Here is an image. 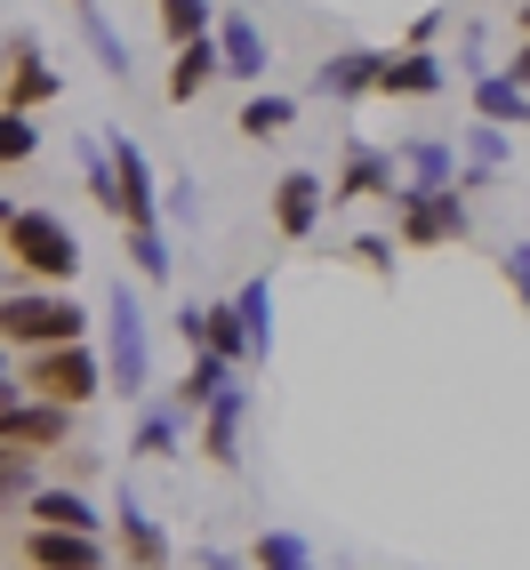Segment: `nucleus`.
<instances>
[{"label": "nucleus", "instance_id": "nucleus-22", "mask_svg": "<svg viewBox=\"0 0 530 570\" xmlns=\"http://www.w3.org/2000/svg\"><path fill=\"white\" fill-rule=\"evenodd\" d=\"M394 177L402 185H459V137H402Z\"/></svg>", "mask_w": 530, "mask_h": 570}, {"label": "nucleus", "instance_id": "nucleus-38", "mask_svg": "<svg viewBox=\"0 0 530 570\" xmlns=\"http://www.w3.org/2000/svg\"><path fill=\"white\" fill-rule=\"evenodd\" d=\"M514 32H530V0H514Z\"/></svg>", "mask_w": 530, "mask_h": 570}, {"label": "nucleus", "instance_id": "nucleus-34", "mask_svg": "<svg viewBox=\"0 0 530 570\" xmlns=\"http://www.w3.org/2000/svg\"><path fill=\"white\" fill-rule=\"evenodd\" d=\"M161 217H177V225H202V185H194V177L161 185Z\"/></svg>", "mask_w": 530, "mask_h": 570}, {"label": "nucleus", "instance_id": "nucleus-37", "mask_svg": "<svg viewBox=\"0 0 530 570\" xmlns=\"http://www.w3.org/2000/svg\"><path fill=\"white\" fill-rule=\"evenodd\" d=\"M499 72H507V81H522V89H530V32H514V49H507V65H499Z\"/></svg>", "mask_w": 530, "mask_h": 570}, {"label": "nucleus", "instance_id": "nucleus-20", "mask_svg": "<svg viewBox=\"0 0 530 570\" xmlns=\"http://www.w3.org/2000/svg\"><path fill=\"white\" fill-rule=\"evenodd\" d=\"M177 450H185V410L145 394V402H137V426H129V459L154 466V459H177Z\"/></svg>", "mask_w": 530, "mask_h": 570}, {"label": "nucleus", "instance_id": "nucleus-6", "mask_svg": "<svg viewBox=\"0 0 530 570\" xmlns=\"http://www.w3.org/2000/svg\"><path fill=\"white\" fill-rule=\"evenodd\" d=\"M322 217H330V177L322 169H282L265 185V225H274V242L306 249L322 234Z\"/></svg>", "mask_w": 530, "mask_h": 570}, {"label": "nucleus", "instance_id": "nucleus-39", "mask_svg": "<svg viewBox=\"0 0 530 570\" xmlns=\"http://www.w3.org/2000/svg\"><path fill=\"white\" fill-rule=\"evenodd\" d=\"M9 217H17V202H9V194H0V234H9Z\"/></svg>", "mask_w": 530, "mask_h": 570}, {"label": "nucleus", "instance_id": "nucleus-28", "mask_svg": "<svg viewBox=\"0 0 530 570\" xmlns=\"http://www.w3.org/2000/svg\"><path fill=\"white\" fill-rule=\"evenodd\" d=\"M154 24H161L169 49H185V41H202L217 24V0H154Z\"/></svg>", "mask_w": 530, "mask_h": 570}, {"label": "nucleus", "instance_id": "nucleus-12", "mask_svg": "<svg viewBox=\"0 0 530 570\" xmlns=\"http://www.w3.org/2000/svg\"><path fill=\"white\" fill-rule=\"evenodd\" d=\"M394 154H377L370 137H346V154H337V177H330V209H354V202H386L394 194Z\"/></svg>", "mask_w": 530, "mask_h": 570}, {"label": "nucleus", "instance_id": "nucleus-4", "mask_svg": "<svg viewBox=\"0 0 530 570\" xmlns=\"http://www.w3.org/2000/svg\"><path fill=\"white\" fill-rule=\"evenodd\" d=\"M386 202H394V242H402L410 257L459 249V242L474 234V209H467L459 185H394Z\"/></svg>", "mask_w": 530, "mask_h": 570}, {"label": "nucleus", "instance_id": "nucleus-7", "mask_svg": "<svg viewBox=\"0 0 530 570\" xmlns=\"http://www.w3.org/2000/svg\"><path fill=\"white\" fill-rule=\"evenodd\" d=\"M81 442V410L65 402H41V394H17L0 410V450H32V459H49V450H72Z\"/></svg>", "mask_w": 530, "mask_h": 570}, {"label": "nucleus", "instance_id": "nucleus-36", "mask_svg": "<svg viewBox=\"0 0 530 570\" xmlns=\"http://www.w3.org/2000/svg\"><path fill=\"white\" fill-rule=\"evenodd\" d=\"M450 17H459V9H450V0H442V9H426V17H410V32H402V49H434L442 32H450Z\"/></svg>", "mask_w": 530, "mask_h": 570}, {"label": "nucleus", "instance_id": "nucleus-30", "mask_svg": "<svg viewBox=\"0 0 530 570\" xmlns=\"http://www.w3.org/2000/svg\"><path fill=\"white\" fill-rule=\"evenodd\" d=\"M72 17H81V32H89V49H97V65L112 72V81H129V49H121V32L105 24V9H97V0H81V9H72Z\"/></svg>", "mask_w": 530, "mask_h": 570}, {"label": "nucleus", "instance_id": "nucleus-13", "mask_svg": "<svg viewBox=\"0 0 530 570\" xmlns=\"http://www.w3.org/2000/svg\"><path fill=\"white\" fill-rule=\"evenodd\" d=\"M217 65H225V81H242V89H265V72H274V41L257 32V17L242 9H217Z\"/></svg>", "mask_w": 530, "mask_h": 570}, {"label": "nucleus", "instance_id": "nucleus-5", "mask_svg": "<svg viewBox=\"0 0 530 570\" xmlns=\"http://www.w3.org/2000/svg\"><path fill=\"white\" fill-rule=\"evenodd\" d=\"M17 386L41 394V402H65V410H89L105 394V354L89 337H72V346H41V354H17Z\"/></svg>", "mask_w": 530, "mask_h": 570}, {"label": "nucleus", "instance_id": "nucleus-32", "mask_svg": "<svg viewBox=\"0 0 530 570\" xmlns=\"http://www.w3.org/2000/svg\"><path fill=\"white\" fill-rule=\"evenodd\" d=\"M81 185H89V202L97 209H121V185H112V154H105V137L81 145Z\"/></svg>", "mask_w": 530, "mask_h": 570}, {"label": "nucleus", "instance_id": "nucleus-24", "mask_svg": "<svg viewBox=\"0 0 530 570\" xmlns=\"http://www.w3.org/2000/svg\"><path fill=\"white\" fill-rule=\"evenodd\" d=\"M234 314H242V337H249V362H265V354H274V282L249 274L234 289Z\"/></svg>", "mask_w": 530, "mask_h": 570}, {"label": "nucleus", "instance_id": "nucleus-16", "mask_svg": "<svg viewBox=\"0 0 530 570\" xmlns=\"http://www.w3.org/2000/svg\"><path fill=\"white\" fill-rule=\"evenodd\" d=\"M450 89V57L442 49H386V72H377V97H402V105H426Z\"/></svg>", "mask_w": 530, "mask_h": 570}, {"label": "nucleus", "instance_id": "nucleus-3", "mask_svg": "<svg viewBox=\"0 0 530 570\" xmlns=\"http://www.w3.org/2000/svg\"><path fill=\"white\" fill-rule=\"evenodd\" d=\"M89 337V306L72 289H0V346L9 354H41Z\"/></svg>", "mask_w": 530, "mask_h": 570}, {"label": "nucleus", "instance_id": "nucleus-26", "mask_svg": "<svg viewBox=\"0 0 530 570\" xmlns=\"http://www.w3.org/2000/svg\"><path fill=\"white\" fill-rule=\"evenodd\" d=\"M121 242H129V265H137V282H145V289H169L177 257H169V234H161V225H121Z\"/></svg>", "mask_w": 530, "mask_h": 570}, {"label": "nucleus", "instance_id": "nucleus-10", "mask_svg": "<svg viewBox=\"0 0 530 570\" xmlns=\"http://www.w3.org/2000/svg\"><path fill=\"white\" fill-rule=\"evenodd\" d=\"M169 330L185 337L194 354H217V362H249V337H242V314H234V297H185V306L169 314Z\"/></svg>", "mask_w": 530, "mask_h": 570}, {"label": "nucleus", "instance_id": "nucleus-2", "mask_svg": "<svg viewBox=\"0 0 530 570\" xmlns=\"http://www.w3.org/2000/svg\"><path fill=\"white\" fill-rule=\"evenodd\" d=\"M105 394H121L129 410L154 394V330H145V306H137V282H112L105 289Z\"/></svg>", "mask_w": 530, "mask_h": 570}, {"label": "nucleus", "instance_id": "nucleus-25", "mask_svg": "<svg viewBox=\"0 0 530 570\" xmlns=\"http://www.w3.org/2000/svg\"><path fill=\"white\" fill-rule=\"evenodd\" d=\"M234 377H242L234 362H217V354H194V362H185V377H177V394H169V402H177L185 417H202V410H209V402H217L225 386H234Z\"/></svg>", "mask_w": 530, "mask_h": 570}, {"label": "nucleus", "instance_id": "nucleus-1", "mask_svg": "<svg viewBox=\"0 0 530 570\" xmlns=\"http://www.w3.org/2000/svg\"><path fill=\"white\" fill-rule=\"evenodd\" d=\"M0 265H9V289H72L81 282V234L57 209H24L0 234Z\"/></svg>", "mask_w": 530, "mask_h": 570}, {"label": "nucleus", "instance_id": "nucleus-11", "mask_svg": "<svg viewBox=\"0 0 530 570\" xmlns=\"http://www.w3.org/2000/svg\"><path fill=\"white\" fill-rule=\"evenodd\" d=\"M17 514H24V530H81V539H105L112 530V514H97V499L81 482H41Z\"/></svg>", "mask_w": 530, "mask_h": 570}, {"label": "nucleus", "instance_id": "nucleus-23", "mask_svg": "<svg viewBox=\"0 0 530 570\" xmlns=\"http://www.w3.org/2000/svg\"><path fill=\"white\" fill-rule=\"evenodd\" d=\"M297 112H306V97H289V89H249L242 112H234V129H242L249 145H274V137L297 129Z\"/></svg>", "mask_w": 530, "mask_h": 570}, {"label": "nucleus", "instance_id": "nucleus-40", "mask_svg": "<svg viewBox=\"0 0 530 570\" xmlns=\"http://www.w3.org/2000/svg\"><path fill=\"white\" fill-rule=\"evenodd\" d=\"M72 9H81V0H72Z\"/></svg>", "mask_w": 530, "mask_h": 570}, {"label": "nucleus", "instance_id": "nucleus-35", "mask_svg": "<svg viewBox=\"0 0 530 570\" xmlns=\"http://www.w3.org/2000/svg\"><path fill=\"white\" fill-rule=\"evenodd\" d=\"M499 274H507V289L522 297V314H530V242H507L499 249Z\"/></svg>", "mask_w": 530, "mask_h": 570}, {"label": "nucleus", "instance_id": "nucleus-9", "mask_svg": "<svg viewBox=\"0 0 530 570\" xmlns=\"http://www.w3.org/2000/svg\"><path fill=\"white\" fill-rule=\"evenodd\" d=\"M112 562H121V570H169V562H177L169 530H161L154 514H145L137 482H121V490H112Z\"/></svg>", "mask_w": 530, "mask_h": 570}, {"label": "nucleus", "instance_id": "nucleus-27", "mask_svg": "<svg viewBox=\"0 0 530 570\" xmlns=\"http://www.w3.org/2000/svg\"><path fill=\"white\" fill-rule=\"evenodd\" d=\"M249 570H322V554H314V539H297V530H257Z\"/></svg>", "mask_w": 530, "mask_h": 570}, {"label": "nucleus", "instance_id": "nucleus-17", "mask_svg": "<svg viewBox=\"0 0 530 570\" xmlns=\"http://www.w3.org/2000/svg\"><path fill=\"white\" fill-rule=\"evenodd\" d=\"M17 554H24V570H112V547L81 539V530H24Z\"/></svg>", "mask_w": 530, "mask_h": 570}, {"label": "nucleus", "instance_id": "nucleus-21", "mask_svg": "<svg viewBox=\"0 0 530 570\" xmlns=\"http://www.w3.org/2000/svg\"><path fill=\"white\" fill-rule=\"evenodd\" d=\"M467 97H474V121H490V129H530V89L522 81H507V72L499 65H490V72H474V81H467Z\"/></svg>", "mask_w": 530, "mask_h": 570}, {"label": "nucleus", "instance_id": "nucleus-29", "mask_svg": "<svg viewBox=\"0 0 530 570\" xmlns=\"http://www.w3.org/2000/svg\"><path fill=\"white\" fill-rule=\"evenodd\" d=\"M32 154H41V112L0 105V169H24Z\"/></svg>", "mask_w": 530, "mask_h": 570}, {"label": "nucleus", "instance_id": "nucleus-18", "mask_svg": "<svg viewBox=\"0 0 530 570\" xmlns=\"http://www.w3.org/2000/svg\"><path fill=\"white\" fill-rule=\"evenodd\" d=\"M209 81H225V65H217V32H202V41L169 49V72H161V97H169V105L209 97Z\"/></svg>", "mask_w": 530, "mask_h": 570}, {"label": "nucleus", "instance_id": "nucleus-14", "mask_svg": "<svg viewBox=\"0 0 530 570\" xmlns=\"http://www.w3.org/2000/svg\"><path fill=\"white\" fill-rule=\"evenodd\" d=\"M377 72H386V49H330V57L314 65L306 97H322V105H362V97H377Z\"/></svg>", "mask_w": 530, "mask_h": 570}, {"label": "nucleus", "instance_id": "nucleus-8", "mask_svg": "<svg viewBox=\"0 0 530 570\" xmlns=\"http://www.w3.org/2000/svg\"><path fill=\"white\" fill-rule=\"evenodd\" d=\"M65 97V72L49 65V49L32 41V32H9V49H0V105L17 112H41Z\"/></svg>", "mask_w": 530, "mask_h": 570}, {"label": "nucleus", "instance_id": "nucleus-33", "mask_svg": "<svg viewBox=\"0 0 530 570\" xmlns=\"http://www.w3.org/2000/svg\"><path fill=\"white\" fill-rule=\"evenodd\" d=\"M346 257L362 265L370 282H394V265H402V242H394V234H354V242H346Z\"/></svg>", "mask_w": 530, "mask_h": 570}, {"label": "nucleus", "instance_id": "nucleus-15", "mask_svg": "<svg viewBox=\"0 0 530 570\" xmlns=\"http://www.w3.org/2000/svg\"><path fill=\"white\" fill-rule=\"evenodd\" d=\"M242 426H249V386L234 377V386L202 410V459H209L217 474H242Z\"/></svg>", "mask_w": 530, "mask_h": 570}, {"label": "nucleus", "instance_id": "nucleus-19", "mask_svg": "<svg viewBox=\"0 0 530 570\" xmlns=\"http://www.w3.org/2000/svg\"><path fill=\"white\" fill-rule=\"evenodd\" d=\"M499 177H507V129L467 121L459 129V194H490Z\"/></svg>", "mask_w": 530, "mask_h": 570}, {"label": "nucleus", "instance_id": "nucleus-31", "mask_svg": "<svg viewBox=\"0 0 530 570\" xmlns=\"http://www.w3.org/2000/svg\"><path fill=\"white\" fill-rule=\"evenodd\" d=\"M32 490H41V459L32 450H0V514H17Z\"/></svg>", "mask_w": 530, "mask_h": 570}]
</instances>
